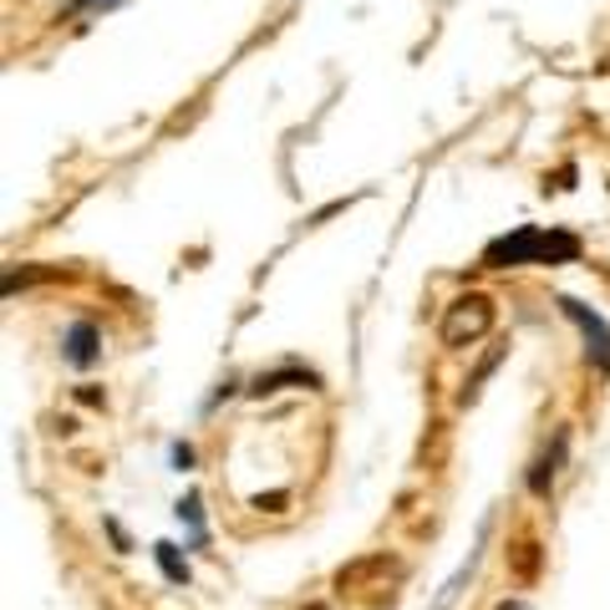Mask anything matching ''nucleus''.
I'll use <instances>...</instances> for the list:
<instances>
[{
	"label": "nucleus",
	"mask_w": 610,
	"mask_h": 610,
	"mask_svg": "<svg viewBox=\"0 0 610 610\" xmlns=\"http://www.w3.org/2000/svg\"><path fill=\"white\" fill-rule=\"evenodd\" d=\"M580 234L560 224H519L509 234L483 244V270H524V264H574L580 260Z\"/></svg>",
	"instance_id": "obj_1"
},
{
	"label": "nucleus",
	"mask_w": 610,
	"mask_h": 610,
	"mask_svg": "<svg viewBox=\"0 0 610 610\" xmlns=\"http://www.w3.org/2000/svg\"><path fill=\"white\" fill-rule=\"evenodd\" d=\"M493 331V300L479 296V290H468V296L448 300L443 321H438V336H443V347H468V341H479V336Z\"/></svg>",
	"instance_id": "obj_2"
},
{
	"label": "nucleus",
	"mask_w": 610,
	"mask_h": 610,
	"mask_svg": "<svg viewBox=\"0 0 610 610\" xmlns=\"http://www.w3.org/2000/svg\"><path fill=\"white\" fill-rule=\"evenodd\" d=\"M173 519L189 524V550H203V544H209V529H203V493L199 489H189L179 503H173Z\"/></svg>",
	"instance_id": "obj_7"
},
{
	"label": "nucleus",
	"mask_w": 610,
	"mask_h": 610,
	"mask_svg": "<svg viewBox=\"0 0 610 610\" xmlns=\"http://www.w3.org/2000/svg\"><path fill=\"white\" fill-rule=\"evenodd\" d=\"M77 402H87V407H102V402H108V392H102V387H92V382H87V387H77Z\"/></svg>",
	"instance_id": "obj_12"
},
{
	"label": "nucleus",
	"mask_w": 610,
	"mask_h": 610,
	"mask_svg": "<svg viewBox=\"0 0 610 610\" xmlns=\"http://www.w3.org/2000/svg\"><path fill=\"white\" fill-rule=\"evenodd\" d=\"M564 448H570V432H554V448L550 453H539L534 458V468H529V493H539V499H544V493H550V483H554V473H560V458H564Z\"/></svg>",
	"instance_id": "obj_6"
},
{
	"label": "nucleus",
	"mask_w": 610,
	"mask_h": 610,
	"mask_svg": "<svg viewBox=\"0 0 610 610\" xmlns=\"http://www.w3.org/2000/svg\"><path fill=\"white\" fill-rule=\"evenodd\" d=\"M193 443H168V468H173V473H189L193 468Z\"/></svg>",
	"instance_id": "obj_10"
},
{
	"label": "nucleus",
	"mask_w": 610,
	"mask_h": 610,
	"mask_svg": "<svg viewBox=\"0 0 610 610\" xmlns=\"http://www.w3.org/2000/svg\"><path fill=\"white\" fill-rule=\"evenodd\" d=\"M118 6H128V0H72V6H67V11L72 16H87V11H118Z\"/></svg>",
	"instance_id": "obj_11"
},
{
	"label": "nucleus",
	"mask_w": 610,
	"mask_h": 610,
	"mask_svg": "<svg viewBox=\"0 0 610 610\" xmlns=\"http://www.w3.org/2000/svg\"><path fill=\"white\" fill-rule=\"evenodd\" d=\"M102 524H108L112 544H118V550H128V534H122V524H118V519H102Z\"/></svg>",
	"instance_id": "obj_14"
},
{
	"label": "nucleus",
	"mask_w": 610,
	"mask_h": 610,
	"mask_svg": "<svg viewBox=\"0 0 610 610\" xmlns=\"http://www.w3.org/2000/svg\"><path fill=\"white\" fill-rule=\"evenodd\" d=\"M499 610H529V606H524V600H503Z\"/></svg>",
	"instance_id": "obj_15"
},
{
	"label": "nucleus",
	"mask_w": 610,
	"mask_h": 610,
	"mask_svg": "<svg viewBox=\"0 0 610 610\" xmlns=\"http://www.w3.org/2000/svg\"><path fill=\"white\" fill-rule=\"evenodd\" d=\"M234 392H240V382H234V377H229V382H219V392L209 397V402H203V407H209V412H214V407L224 402V397H234Z\"/></svg>",
	"instance_id": "obj_13"
},
{
	"label": "nucleus",
	"mask_w": 610,
	"mask_h": 610,
	"mask_svg": "<svg viewBox=\"0 0 610 610\" xmlns=\"http://www.w3.org/2000/svg\"><path fill=\"white\" fill-rule=\"evenodd\" d=\"M554 306H560L564 321L580 326V336H586V357H590V367H596L600 377H610V326H606V316L590 311L586 300H574V296H560Z\"/></svg>",
	"instance_id": "obj_3"
},
{
	"label": "nucleus",
	"mask_w": 610,
	"mask_h": 610,
	"mask_svg": "<svg viewBox=\"0 0 610 610\" xmlns=\"http://www.w3.org/2000/svg\"><path fill=\"white\" fill-rule=\"evenodd\" d=\"M61 270L57 264H11V270H6V296H16V290H26V286H41V280H57Z\"/></svg>",
	"instance_id": "obj_9"
},
{
	"label": "nucleus",
	"mask_w": 610,
	"mask_h": 610,
	"mask_svg": "<svg viewBox=\"0 0 610 610\" xmlns=\"http://www.w3.org/2000/svg\"><path fill=\"white\" fill-rule=\"evenodd\" d=\"M306 610H326V606H306Z\"/></svg>",
	"instance_id": "obj_16"
},
{
	"label": "nucleus",
	"mask_w": 610,
	"mask_h": 610,
	"mask_svg": "<svg viewBox=\"0 0 610 610\" xmlns=\"http://www.w3.org/2000/svg\"><path fill=\"white\" fill-rule=\"evenodd\" d=\"M61 361L72 371H87L102 361V331H97V321H72L67 326V336H61Z\"/></svg>",
	"instance_id": "obj_4"
},
{
	"label": "nucleus",
	"mask_w": 610,
	"mask_h": 610,
	"mask_svg": "<svg viewBox=\"0 0 610 610\" xmlns=\"http://www.w3.org/2000/svg\"><path fill=\"white\" fill-rule=\"evenodd\" d=\"M290 387H321V377L306 367H276V371H260L244 392L250 397H276V392H290Z\"/></svg>",
	"instance_id": "obj_5"
},
{
	"label": "nucleus",
	"mask_w": 610,
	"mask_h": 610,
	"mask_svg": "<svg viewBox=\"0 0 610 610\" xmlns=\"http://www.w3.org/2000/svg\"><path fill=\"white\" fill-rule=\"evenodd\" d=\"M153 560H158V570H163L168 586H189V580H193V570H189V560H183L179 544L158 539V544H153Z\"/></svg>",
	"instance_id": "obj_8"
}]
</instances>
